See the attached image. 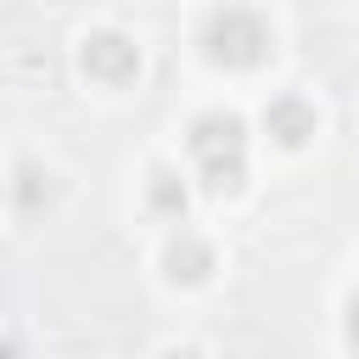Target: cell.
<instances>
[{
    "label": "cell",
    "mask_w": 359,
    "mask_h": 359,
    "mask_svg": "<svg viewBox=\"0 0 359 359\" xmlns=\"http://www.w3.org/2000/svg\"><path fill=\"white\" fill-rule=\"evenodd\" d=\"M191 163L208 191H241L247 180V123L236 112H202L191 123Z\"/></svg>",
    "instance_id": "1"
},
{
    "label": "cell",
    "mask_w": 359,
    "mask_h": 359,
    "mask_svg": "<svg viewBox=\"0 0 359 359\" xmlns=\"http://www.w3.org/2000/svg\"><path fill=\"white\" fill-rule=\"evenodd\" d=\"M269 45H275L269 22L258 11H247V6H219L208 17V28H202V50L219 67H258L269 56Z\"/></svg>",
    "instance_id": "2"
},
{
    "label": "cell",
    "mask_w": 359,
    "mask_h": 359,
    "mask_svg": "<svg viewBox=\"0 0 359 359\" xmlns=\"http://www.w3.org/2000/svg\"><path fill=\"white\" fill-rule=\"evenodd\" d=\"M79 56H84V73L101 79V84H129V79L140 73V45H135L129 34H112V28L90 34Z\"/></svg>",
    "instance_id": "3"
},
{
    "label": "cell",
    "mask_w": 359,
    "mask_h": 359,
    "mask_svg": "<svg viewBox=\"0 0 359 359\" xmlns=\"http://www.w3.org/2000/svg\"><path fill=\"white\" fill-rule=\"evenodd\" d=\"M264 129H269L280 146H303V140L314 135V107H309L303 95H275V101L264 107Z\"/></svg>",
    "instance_id": "4"
},
{
    "label": "cell",
    "mask_w": 359,
    "mask_h": 359,
    "mask_svg": "<svg viewBox=\"0 0 359 359\" xmlns=\"http://www.w3.org/2000/svg\"><path fill=\"white\" fill-rule=\"evenodd\" d=\"M168 280H180V286H196V280H208V269H213V247L202 241V236H191V230H180L174 241H168Z\"/></svg>",
    "instance_id": "5"
},
{
    "label": "cell",
    "mask_w": 359,
    "mask_h": 359,
    "mask_svg": "<svg viewBox=\"0 0 359 359\" xmlns=\"http://www.w3.org/2000/svg\"><path fill=\"white\" fill-rule=\"evenodd\" d=\"M146 202H151L157 213H174V219H180L191 196H185V180H180L174 168H157V174H151V185H146Z\"/></svg>",
    "instance_id": "6"
},
{
    "label": "cell",
    "mask_w": 359,
    "mask_h": 359,
    "mask_svg": "<svg viewBox=\"0 0 359 359\" xmlns=\"http://www.w3.org/2000/svg\"><path fill=\"white\" fill-rule=\"evenodd\" d=\"M348 342L359 348V292H353V303H348Z\"/></svg>",
    "instance_id": "7"
},
{
    "label": "cell",
    "mask_w": 359,
    "mask_h": 359,
    "mask_svg": "<svg viewBox=\"0 0 359 359\" xmlns=\"http://www.w3.org/2000/svg\"><path fill=\"white\" fill-rule=\"evenodd\" d=\"M163 359H202V353H191V348H174V353H163Z\"/></svg>",
    "instance_id": "8"
}]
</instances>
